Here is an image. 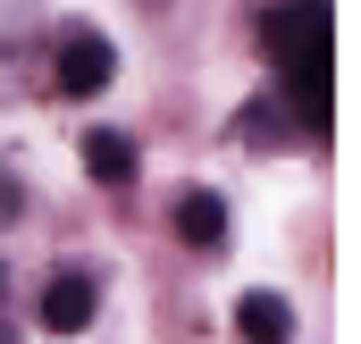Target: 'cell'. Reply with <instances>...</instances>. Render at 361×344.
I'll use <instances>...</instances> for the list:
<instances>
[{"label":"cell","instance_id":"52a82bcc","mask_svg":"<svg viewBox=\"0 0 361 344\" xmlns=\"http://www.w3.org/2000/svg\"><path fill=\"white\" fill-rule=\"evenodd\" d=\"M235 135H244V143H252V152H277V143H286V135H294V118H286V109H277V101H252V109H244V118H235Z\"/></svg>","mask_w":361,"mask_h":344},{"label":"cell","instance_id":"277c9868","mask_svg":"<svg viewBox=\"0 0 361 344\" xmlns=\"http://www.w3.org/2000/svg\"><path fill=\"white\" fill-rule=\"evenodd\" d=\"M169 219H177V235L193 244V252H219V244H227V202H219L210 185H185Z\"/></svg>","mask_w":361,"mask_h":344},{"label":"cell","instance_id":"3957f363","mask_svg":"<svg viewBox=\"0 0 361 344\" xmlns=\"http://www.w3.org/2000/svg\"><path fill=\"white\" fill-rule=\"evenodd\" d=\"M34 311H42V328H51V336H85L92 311H101V285H92L85 269H59V277L42 285V302H34Z\"/></svg>","mask_w":361,"mask_h":344},{"label":"cell","instance_id":"5b68a950","mask_svg":"<svg viewBox=\"0 0 361 344\" xmlns=\"http://www.w3.org/2000/svg\"><path fill=\"white\" fill-rule=\"evenodd\" d=\"M235 336L244 344H286L294 336V302L286 294H244L235 302Z\"/></svg>","mask_w":361,"mask_h":344},{"label":"cell","instance_id":"6da1fadb","mask_svg":"<svg viewBox=\"0 0 361 344\" xmlns=\"http://www.w3.org/2000/svg\"><path fill=\"white\" fill-rule=\"evenodd\" d=\"M261 51L286 76L294 126H328V0H269L261 8Z\"/></svg>","mask_w":361,"mask_h":344},{"label":"cell","instance_id":"8992f818","mask_svg":"<svg viewBox=\"0 0 361 344\" xmlns=\"http://www.w3.org/2000/svg\"><path fill=\"white\" fill-rule=\"evenodd\" d=\"M85 176L92 185H135V143L118 126H92L85 135Z\"/></svg>","mask_w":361,"mask_h":344},{"label":"cell","instance_id":"7a4b0ae2","mask_svg":"<svg viewBox=\"0 0 361 344\" xmlns=\"http://www.w3.org/2000/svg\"><path fill=\"white\" fill-rule=\"evenodd\" d=\"M51 76H59L68 101H92V92L118 76V51H109L92 25H68V34H59V68H51Z\"/></svg>","mask_w":361,"mask_h":344}]
</instances>
